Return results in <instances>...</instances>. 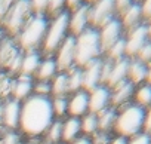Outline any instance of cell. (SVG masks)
I'll use <instances>...</instances> for the list:
<instances>
[{
	"label": "cell",
	"instance_id": "1",
	"mask_svg": "<svg viewBox=\"0 0 151 144\" xmlns=\"http://www.w3.org/2000/svg\"><path fill=\"white\" fill-rule=\"evenodd\" d=\"M53 120L52 101L45 95L28 97L21 106L19 126L28 135H40L49 129Z\"/></svg>",
	"mask_w": 151,
	"mask_h": 144
},
{
	"label": "cell",
	"instance_id": "2",
	"mask_svg": "<svg viewBox=\"0 0 151 144\" xmlns=\"http://www.w3.org/2000/svg\"><path fill=\"white\" fill-rule=\"evenodd\" d=\"M101 42L99 31L96 28H86L76 39V52H74V64L80 67H86L92 61L98 59L101 55Z\"/></svg>",
	"mask_w": 151,
	"mask_h": 144
},
{
	"label": "cell",
	"instance_id": "3",
	"mask_svg": "<svg viewBox=\"0 0 151 144\" xmlns=\"http://www.w3.org/2000/svg\"><path fill=\"white\" fill-rule=\"evenodd\" d=\"M144 119H145V109L136 104L127 106L120 111V114H117L114 129L119 135L132 138L141 134V131L144 129Z\"/></svg>",
	"mask_w": 151,
	"mask_h": 144
},
{
	"label": "cell",
	"instance_id": "4",
	"mask_svg": "<svg viewBox=\"0 0 151 144\" xmlns=\"http://www.w3.org/2000/svg\"><path fill=\"white\" fill-rule=\"evenodd\" d=\"M49 24L43 15L33 17L30 22L22 28V31L18 34V42L19 46L25 52H33L36 51L40 45H43L45 36L47 33Z\"/></svg>",
	"mask_w": 151,
	"mask_h": 144
},
{
	"label": "cell",
	"instance_id": "5",
	"mask_svg": "<svg viewBox=\"0 0 151 144\" xmlns=\"http://www.w3.org/2000/svg\"><path fill=\"white\" fill-rule=\"evenodd\" d=\"M31 14H33V9L30 5V0H15V3L12 5V8L9 9L8 15L5 17V20L2 21L0 25L9 34L18 36L33 18Z\"/></svg>",
	"mask_w": 151,
	"mask_h": 144
},
{
	"label": "cell",
	"instance_id": "6",
	"mask_svg": "<svg viewBox=\"0 0 151 144\" xmlns=\"http://www.w3.org/2000/svg\"><path fill=\"white\" fill-rule=\"evenodd\" d=\"M68 21H70V14L64 12L58 18L53 20V22L49 25L47 33L43 40V54L50 56L56 54L62 42L67 39V31H68Z\"/></svg>",
	"mask_w": 151,
	"mask_h": 144
},
{
	"label": "cell",
	"instance_id": "7",
	"mask_svg": "<svg viewBox=\"0 0 151 144\" xmlns=\"http://www.w3.org/2000/svg\"><path fill=\"white\" fill-rule=\"evenodd\" d=\"M116 3L114 0H99L93 6H89L88 20L92 28H102L116 17Z\"/></svg>",
	"mask_w": 151,
	"mask_h": 144
},
{
	"label": "cell",
	"instance_id": "8",
	"mask_svg": "<svg viewBox=\"0 0 151 144\" xmlns=\"http://www.w3.org/2000/svg\"><path fill=\"white\" fill-rule=\"evenodd\" d=\"M123 37V27L120 20L114 18L107 25H104L99 31V42H101V51L108 52L111 46H114L120 39Z\"/></svg>",
	"mask_w": 151,
	"mask_h": 144
},
{
	"label": "cell",
	"instance_id": "9",
	"mask_svg": "<svg viewBox=\"0 0 151 144\" xmlns=\"http://www.w3.org/2000/svg\"><path fill=\"white\" fill-rule=\"evenodd\" d=\"M150 40L148 37V28L147 24L139 25L138 28H135L133 31L127 33L126 37V58H136L138 52L141 51V48Z\"/></svg>",
	"mask_w": 151,
	"mask_h": 144
},
{
	"label": "cell",
	"instance_id": "10",
	"mask_svg": "<svg viewBox=\"0 0 151 144\" xmlns=\"http://www.w3.org/2000/svg\"><path fill=\"white\" fill-rule=\"evenodd\" d=\"M74 52H76V37L70 36L62 42V45L56 51V61H55L56 70L62 71V73L70 70L74 64Z\"/></svg>",
	"mask_w": 151,
	"mask_h": 144
},
{
	"label": "cell",
	"instance_id": "11",
	"mask_svg": "<svg viewBox=\"0 0 151 144\" xmlns=\"http://www.w3.org/2000/svg\"><path fill=\"white\" fill-rule=\"evenodd\" d=\"M110 103H111V92H110V88H107L105 85H99L93 91H91V94H89L91 113L99 114L101 111L107 110Z\"/></svg>",
	"mask_w": 151,
	"mask_h": 144
},
{
	"label": "cell",
	"instance_id": "12",
	"mask_svg": "<svg viewBox=\"0 0 151 144\" xmlns=\"http://www.w3.org/2000/svg\"><path fill=\"white\" fill-rule=\"evenodd\" d=\"M101 68H102V61L98 58L95 61H92L91 64H88L85 67L83 71V86L86 92L93 91L96 86H99L101 83Z\"/></svg>",
	"mask_w": 151,
	"mask_h": 144
},
{
	"label": "cell",
	"instance_id": "13",
	"mask_svg": "<svg viewBox=\"0 0 151 144\" xmlns=\"http://www.w3.org/2000/svg\"><path fill=\"white\" fill-rule=\"evenodd\" d=\"M89 6L91 5H82L77 11H74L73 15L70 17L68 30L73 33V37H77L79 34H82L88 28V24H89V20H88Z\"/></svg>",
	"mask_w": 151,
	"mask_h": 144
},
{
	"label": "cell",
	"instance_id": "14",
	"mask_svg": "<svg viewBox=\"0 0 151 144\" xmlns=\"http://www.w3.org/2000/svg\"><path fill=\"white\" fill-rule=\"evenodd\" d=\"M127 67H129V58H122L119 61H114L105 86L114 89L117 85L126 82L127 80Z\"/></svg>",
	"mask_w": 151,
	"mask_h": 144
},
{
	"label": "cell",
	"instance_id": "15",
	"mask_svg": "<svg viewBox=\"0 0 151 144\" xmlns=\"http://www.w3.org/2000/svg\"><path fill=\"white\" fill-rule=\"evenodd\" d=\"M142 11H141V5L139 3H135L129 11H126L123 15H122V27L126 33H130L133 31L135 28H138L139 25H142Z\"/></svg>",
	"mask_w": 151,
	"mask_h": 144
},
{
	"label": "cell",
	"instance_id": "16",
	"mask_svg": "<svg viewBox=\"0 0 151 144\" xmlns=\"http://www.w3.org/2000/svg\"><path fill=\"white\" fill-rule=\"evenodd\" d=\"M89 110V94L83 89V91H77L73 98L68 103V109L67 111L73 116V117H77L85 114Z\"/></svg>",
	"mask_w": 151,
	"mask_h": 144
},
{
	"label": "cell",
	"instance_id": "17",
	"mask_svg": "<svg viewBox=\"0 0 151 144\" xmlns=\"http://www.w3.org/2000/svg\"><path fill=\"white\" fill-rule=\"evenodd\" d=\"M19 49L15 45V42L9 37H5L0 43V67L9 68V65L14 62V59L19 55Z\"/></svg>",
	"mask_w": 151,
	"mask_h": 144
},
{
	"label": "cell",
	"instance_id": "18",
	"mask_svg": "<svg viewBox=\"0 0 151 144\" xmlns=\"http://www.w3.org/2000/svg\"><path fill=\"white\" fill-rule=\"evenodd\" d=\"M147 73L148 67L138 58H130L129 59V67H127V80L132 82L133 85L142 83L147 80Z\"/></svg>",
	"mask_w": 151,
	"mask_h": 144
},
{
	"label": "cell",
	"instance_id": "19",
	"mask_svg": "<svg viewBox=\"0 0 151 144\" xmlns=\"http://www.w3.org/2000/svg\"><path fill=\"white\" fill-rule=\"evenodd\" d=\"M133 94H135V85L132 82L126 80V82H123V83H120L114 88V92L111 94V103L116 107L123 106L132 98Z\"/></svg>",
	"mask_w": 151,
	"mask_h": 144
},
{
	"label": "cell",
	"instance_id": "20",
	"mask_svg": "<svg viewBox=\"0 0 151 144\" xmlns=\"http://www.w3.org/2000/svg\"><path fill=\"white\" fill-rule=\"evenodd\" d=\"M19 111H21V106L17 100L9 101L5 109H3V120L9 128H15L19 125Z\"/></svg>",
	"mask_w": 151,
	"mask_h": 144
},
{
	"label": "cell",
	"instance_id": "21",
	"mask_svg": "<svg viewBox=\"0 0 151 144\" xmlns=\"http://www.w3.org/2000/svg\"><path fill=\"white\" fill-rule=\"evenodd\" d=\"M80 131H82V122L77 117H71L62 125V140L67 143L74 141Z\"/></svg>",
	"mask_w": 151,
	"mask_h": 144
},
{
	"label": "cell",
	"instance_id": "22",
	"mask_svg": "<svg viewBox=\"0 0 151 144\" xmlns=\"http://www.w3.org/2000/svg\"><path fill=\"white\" fill-rule=\"evenodd\" d=\"M31 77L30 76H25V75H21L18 77V80L14 83V89H12V94L15 95L17 100H21V98H27L28 94L31 92Z\"/></svg>",
	"mask_w": 151,
	"mask_h": 144
},
{
	"label": "cell",
	"instance_id": "23",
	"mask_svg": "<svg viewBox=\"0 0 151 144\" xmlns=\"http://www.w3.org/2000/svg\"><path fill=\"white\" fill-rule=\"evenodd\" d=\"M39 65H40V56H39V54L36 51L27 52V55L22 59V67H21V73L19 75L30 76V75L34 73V71H37Z\"/></svg>",
	"mask_w": 151,
	"mask_h": 144
},
{
	"label": "cell",
	"instance_id": "24",
	"mask_svg": "<svg viewBox=\"0 0 151 144\" xmlns=\"http://www.w3.org/2000/svg\"><path fill=\"white\" fill-rule=\"evenodd\" d=\"M133 95H135V100H136V106H139L142 109L151 107V85L150 83L141 85Z\"/></svg>",
	"mask_w": 151,
	"mask_h": 144
},
{
	"label": "cell",
	"instance_id": "25",
	"mask_svg": "<svg viewBox=\"0 0 151 144\" xmlns=\"http://www.w3.org/2000/svg\"><path fill=\"white\" fill-rule=\"evenodd\" d=\"M98 116V128L102 129V131H108L111 128H114V123H116V111L113 109H107L104 111H101Z\"/></svg>",
	"mask_w": 151,
	"mask_h": 144
},
{
	"label": "cell",
	"instance_id": "26",
	"mask_svg": "<svg viewBox=\"0 0 151 144\" xmlns=\"http://www.w3.org/2000/svg\"><path fill=\"white\" fill-rule=\"evenodd\" d=\"M55 73H56V64L53 59H46V61L40 62V65L37 68V77L42 82H47Z\"/></svg>",
	"mask_w": 151,
	"mask_h": 144
},
{
	"label": "cell",
	"instance_id": "27",
	"mask_svg": "<svg viewBox=\"0 0 151 144\" xmlns=\"http://www.w3.org/2000/svg\"><path fill=\"white\" fill-rule=\"evenodd\" d=\"M68 76V88L70 91H80V88L83 86V71L77 67H71L70 71L67 73Z\"/></svg>",
	"mask_w": 151,
	"mask_h": 144
},
{
	"label": "cell",
	"instance_id": "28",
	"mask_svg": "<svg viewBox=\"0 0 151 144\" xmlns=\"http://www.w3.org/2000/svg\"><path fill=\"white\" fill-rule=\"evenodd\" d=\"M50 91L55 94V97H64L70 88H68V76L67 73H61L55 77L52 86H50Z\"/></svg>",
	"mask_w": 151,
	"mask_h": 144
},
{
	"label": "cell",
	"instance_id": "29",
	"mask_svg": "<svg viewBox=\"0 0 151 144\" xmlns=\"http://www.w3.org/2000/svg\"><path fill=\"white\" fill-rule=\"evenodd\" d=\"M107 54H108V59L111 61H119L122 58H126V39L122 37L114 46H111V49Z\"/></svg>",
	"mask_w": 151,
	"mask_h": 144
},
{
	"label": "cell",
	"instance_id": "30",
	"mask_svg": "<svg viewBox=\"0 0 151 144\" xmlns=\"http://www.w3.org/2000/svg\"><path fill=\"white\" fill-rule=\"evenodd\" d=\"M80 122H82V129H83L86 134H93V132H96V129H98V116H96V114H93V113L86 114V116L83 117V120H80Z\"/></svg>",
	"mask_w": 151,
	"mask_h": 144
},
{
	"label": "cell",
	"instance_id": "31",
	"mask_svg": "<svg viewBox=\"0 0 151 144\" xmlns=\"http://www.w3.org/2000/svg\"><path fill=\"white\" fill-rule=\"evenodd\" d=\"M64 6H65V0H49L46 12H47L49 17H52L55 20L61 14H64Z\"/></svg>",
	"mask_w": 151,
	"mask_h": 144
},
{
	"label": "cell",
	"instance_id": "32",
	"mask_svg": "<svg viewBox=\"0 0 151 144\" xmlns=\"http://www.w3.org/2000/svg\"><path fill=\"white\" fill-rule=\"evenodd\" d=\"M52 109H53V114H58V116H62L67 109H68V101L67 98L64 97H56L55 101L52 103Z\"/></svg>",
	"mask_w": 151,
	"mask_h": 144
},
{
	"label": "cell",
	"instance_id": "33",
	"mask_svg": "<svg viewBox=\"0 0 151 144\" xmlns=\"http://www.w3.org/2000/svg\"><path fill=\"white\" fill-rule=\"evenodd\" d=\"M14 83L15 82H12L8 76L0 75V97L9 95L12 92V89H14Z\"/></svg>",
	"mask_w": 151,
	"mask_h": 144
},
{
	"label": "cell",
	"instance_id": "34",
	"mask_svg": "<svg viewBox=\"0 0 151 144\" xmlns=\"http://www.w3.org/2000/svg\"><path fill=\"white\" fill-rule=\"evenodd\" d=\"M136 58L139 59V61H142L144 64H151V40H148L142 48H141V51L138 52V55H136Z\"/></svg>",
	"mask_w": 151,
	"mask_h": 144
},
{
	"label": "cell",
	"instance_id": "35",
	"mask_svg": "<svg viewBox=\"0 0 151 144\" xmlns=\"http://www.w3.org/2000/svg\"><path fill=\"white\" fill-rule=\"evenodd\" d=\"M62 138V123L55 122L49 126V140L53 143H58Z\"/></svg>",
	"mask_w": 151,
	"mask_h": 144
},
{
	"label": "cell",
	"instance_id": "36",
	"mask_svg": "<svg viewBox=\"0 0 151 144\" xmlns=\"http://www.w3.org/2000/svg\"><path fill=\"white\" fill-rule=\"evenodd\" d=\"M114 3H116V14H119L120 17L126 12V11H129L136 2L135 0H114Z\"/></svg>",
	"mask_w": 151,
	"mask_h": 144
},
{
	"label": "cell",
	"instance_id": "37",
	"mask_svg": "<svg viewBox=\"0 0 151 144\" xmlns=\"http://www.w3.org/2000/svg\"><path fill=\"white\" fill-rule=\"evenodd\" d=\"M30 5H31L33 12H36L37 15H43L47 9L49 0H30Z\"/></svg>",
	"mask_w": 151,
	"mask_h": 144
},
{
	"label": "cell",
	"instance_id": "38",
	"mask_svg": "<svg viewBox=\"0 0 151 144\" xmlns=\"http://www.w3.org/2000/svg\"><path fill=\"white\" fill-rule=\"evenodd\" d=\"M14 3H15V0H0V24H2V21L8 15V12Z\"/></svg>",
	"mask_w": 151,
	"mask_h": 144
},
{
	"label": "cell",
	"instance_id": "39",
	"mask_svg": "<svg viewBox=\"0 0 151 144\" xmlns=\"http://www.w3.org/2000/svg\"><path fill=\"white\" fill-rule=\"evenodd\" d=\"M127 144H151V137L145 132H141V134L132 137Z\"/></svg>",
	"mask_w": 151,
	"mask_h": 144
},
{
	"label": "cell",
	"instance_id": "40",
	"mask_svg": "<svg viewBox=\"0 0 151 144\" xmlns=\"http://www.w3.org/2000/svg\"><path fill=\"white\" fill-rule=\"evenodd\" d=\"M139 5H141L144 21L150 22L151 21V0H142V3H139Z\"/></svg>",
	"mask_w": 151,
	"mask_h": 144
},
{
	"label": "cell",
	"instance_id": "41",
	"mask_svg": "<svg viewBox=\"0 0 151 144\" xmlns=\"http://www.w3.org/2000/svg\"><path fill=\"white\" fill-rule=\"evenodd\" d=\"M22 59H24V55L22 52H19V55L14 59V62L9 65V71L11 75H15V73H21V67H22Z\"/></svg>",
	"mask_w": 151,
	"mask_h": 144
},
{
	"label": "cell",
	"instance_id": "42",
	"mask_svg": "<svg viewBox=\"0 0 151 144\" xmlns=\"http://www.w3.org/2000/svg\"><path fill=\"white\" fill-rule=\"evenodd\" d=\"M36 95H47L50 92V85L47 82H40L39 85H36Z\"/></svg>",
	"mask_w": 151,
	"mask_h": 144
},
{
	"label": "cell",
	"instance_id": "43",
	"mask_svg": "<svg viewBox=\"0 0 151 144\" xmlns=\"http://www.w3.org/2000/svg\"><path fill=\"white\" fill-rule=\"evenodd\" d=\"M144 131L145 134H148L151 137V107H148V110L145 111V119H144Z\"/></svg>",
	"mask_w": 151,
	"mask_h": 144
},
{
	"label": "cell",
	"instance_id": "44",
	"mask_svg": "<svg viewBox=\"0 0 151 144\" xmlns=\"http://www.w3.org/2000/svg\"><path fill=\"white\" fill-rule=\"evenodd\" d=\"M82 3H83V0H65V6H67L71 12L77 11V9L82 6Z\"/></svg>",
	"mask_w": 151,
	"mask_h": 144
},
{
	"label": "cell",
	"instance_id": "45",
	"mask_svg": "<svg viewBox=\"0 0 151 144\" xmlns=\"http://www.w3.org/2000/svg\"><path fill=\"white\" fill-rule=\"evenodd\" d=\"M107 141H108L107 135H105V134H99V135H96L95 144H107Z\"/></svg>",
	"mask_w": 151,
	"mask_h": 144
},
{
	"label": "cell",
	"instance_id": "46",
	"mask_svg": "<svg viewBox=\"0 0 151 144\" xmlns=\"http://www.w3.org/2000/svg\"><path fill=\"white\" fill-rule=\"evenodd\" d=\"M127 143H129V140L126 137H122V135H119L117 138H114L111 141V144H127Z\"/></svg>",
	"mask_w": 151,
	"mask_h": 144
},
{
	"label": "cell",
	"instance_id": "47",
	"mask_svg": "<svg viewBox=\"0 0 151 144\" xmlns=\"http://www.w3.org/2000/svg\"><path fill=\"white\" fill-rule=\"evenodd\" d=\"M73 144H92L91 143V140H88V138H77V140H74L73 141Z\"/></svg>",
	"mask_w": 151,
	"mask_h": 144
},
{
	"label": "cell",
	"instance_id": "48",
	"mask_svg": "<svg viewBox=\"0 0 151 144\" xmlns=\"http://www.w3.org/2000/svg\"><path fill=\"white\" fill-rule=\"evenodd\" d=\"M17 141H18V138H17V137H15L14 134H11V137H8L5 143H6V144H15Z\"/></svg>",
	"mask_w": 151,
	"mask_h": 144
},
{
	"label": "cell",
	"instance_id": "49",
	"mask_svg": "<svg viewBox=\"0 0 151 144\" xmlns=\"http://www.w3.org/2000/svg\"><path fill=\"white\" fill-rule=\"evenodd\" d=\"M147 67H148V73H147V83H150V85H151V64H148Z\"/></svg>",
	"mask_w": 151,
	"mask_h": 144
},
{
	"label": "cell",
	"instance_id": "50",
	"mask_svg": "<svg viewBox=\"0 0 151 144\" xmlns=\"http://www.w3.org/2000/svg\"><path fill=\"white\" fill-rule=\"evenodd\" d=\"M147 28H148V37H150V40H151V21L147 22Z\"/></svg>",
	"mask_w": 151,
	"mask_h": 144
},
{
	"label": "cell",
	"instance_id": "51",
	"mask_svg": "<svg viewBox=\"0 0 151 144\" xmlns=\"http://www.w3.org/2000/svg\"><path fill=\"white\" fill-rule=\"evenodd\" d=\"M3 39H5V34H3V30H2V27H0V43L3 42Z\"/></svg>",
	"mask_w": 151,
	"mask_h": 144
},
{
	"label": "cell",
	"instance_id": "52",
	"mask_svg": "<svg viewBox=\"0 0 151 144\" xmlns=\"http://www.w3.org/2000/svg\"><path fill=\"white\" fill-rule=\"evenodd\" d=\"M86 2H88V5H95V3L99 2V0H86Z\"/></svg>",
	"mask_w": 151,
	"mask_h": 144
},
{
	"label": "cell",
	"instance_id": "53",
	"mask_svg": "<svg viewBox=\"0 0 151 144\" xmlns=\"http://www.w3.org/2000/svg\"><path fill=\"white\" fill-rule=\"evenodd\" d=\"M135 2H136V3H142V0H135Z\"/></svg>",
	"mask_w": 151,
	"mask_h": 144
}]
</instances>
